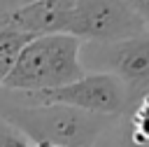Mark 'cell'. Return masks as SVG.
I'll return each instance as SVG.
<instances>
[{
  "mask_svg": "<svg viewBox=\"0 0 149 147\" xmlns=\"http://www.w3.org/2000/svg\"><path fill=\"white\" fill-rule=\"evenodd\" d=\"M126 5H128L135 14H140V16L147 21V26H149V0H126Z\"/></svg>",
  "mask_w": 149,
  "mask_h": 147,
  "instance_id": "obj_10",
  "label": "cell"
},
{
  "mask_svg": "<svg viewBox=\"0 0 149 147\" xmlns=\"http://www.w3.org/2000/svg\"><path fill=\"white\" fill-rule=\"evenodd\" d=\"M0 114L19 126L33 142H54L63 147H95L100 135L116 117L86 112L72 105H16L0 100Z\"/></svg>",
  "mask_w": 149,
  "mask_h": 147,
  "instance_id": "obj_2",
  "label": "cell"
},
{
  "mask_svg": "<svg viewBox=\"0 0 149 147\" xmlns=\"http://www.w3.org/2000/svg\"><path fill=\"white\" fill-rule=\"evenodd\" d=\"M0 147H35L33 138L0 114Z\"/></svg>",
  "mask_w": 149,
  "mask_h": 147,
  "instance_id": "obj_9",
  "label": "cell"
},
{
  "mask_svg": "<svg viewBox=\"0 0 149 147\" xmlns=\"http://www.w3.org/2000/svg\"><path fill=\"white\" fill-rule=\"evenodd\" d=\"M77 0H35L12 12H2V26L19 28L30 35L68 33Z\"/></svg>",
  "mask_w": 149,
  "mask_h": 147,
  "instance_id": "obj_6",
  "label": "cell"
},
{
  "mask_svg": "<svg viewBox=\"0 0 149 147\" xmlns=\"http://www.w3.org/2000/svg\"><path fill=\"white\" fill-rule=\"evenodd\" d=\"M35 147H63V145H54V142H35Z\"/></svg>",
  "mask_w": 149,
  "mask_h": 147,
  "instance_id": "obj_12",
  "label": "cell"
},
{
  "mask_svg": "<svg viewBox=\"0 0 149 147\" xmlns=\"http://www.w3.org/2000/svg\"><path fill=\"white\" fill-rule=\"evenodd\" d=\"M147 28V21L135 14L126 0H77L68 33L84 42H116Z\"/></svg>",
  "mask_w": 149,
  "mask_h": 147,
  "instance_id": "obj_5",
  "label": "cell"
},
{
  "mask_svg": "<svg viewBox=\"0 0 149 147\" xmlns=\"http://www.w3.org/2000/svg\"><path fill=\"white\" fill-rule=\"evenodd\" d=\"M81 63L84 68L121 77L133 103H137L149 93V28L116 42H84Z\"/></svg>",
  "mask_w": 149,
  "mask_h": 147,
  "instance_id": "obj_4",
  "label": "cell"
},
{
  "mask_svg": "<svg viewBox=\"0 0 149 147\" xmlns=\"http://www.w3.org/2000/svg\"><path fill=\"white\" fill-rule=\"evenodd\" d=\"M0 100L16 103V105L61 103V105H72L86 112L112 114V117H126V112L133 105L126 82L114 72H102V70H91L79 79L68 82L63 86H54V89H40V91L0 89Z\"/></svg>",
  "mask_w": 149,
  "mask_h": 147,
  "instance_id": "obj_3",
  "label": "cell"
},
{
  "mask_svg": "<svg viewBox=\"0 0 149 147\" xmlns=\"http://www.w3.org/2000/svg\"><path fill=\"white\" fill-rule=\"evenodd\" d=\"M30 33H23L19 28H9V26H0V89L9 75V70L14 68L21 49L26 47V42L30 40Z\"/></svg>",
  "mask_w": 149,
  "mask_h": 147,
  "instance_id": "obj_8",
  "label": "cell"
},
{
  "mask_svg": "<svg viewBox=\"0 0 149 147\" xmlns=\"http://www.w3.org/2000/svg\"><path fill=\"white\" fill-rule=\"evenodd\" d=\"M28 2H35V0H0V12H12V9L23 7Z\"/></svg>",
  "mask_w": 149,
  "mask_h": 147,
  "instance_id": "obj_11",
  "label": "cell"
},
{
  "mask_svg": "<svg viewBox=\"0 0 149 147\" xmlns=\"http://www.w3.org/2000/svg\"><path fill=\"white\" fill-rule=\"evenodd\" d=\"M81 44L84 40L72 33L33 35L21 49L2 89L40 91L84 77L86 68L81 63Z\"/></svg>",
  "mask_w": 149,
  "mask_h": 147,
  "instance_id": "obj_1",
  "label": "cell"
},
{
  "mask_svg": "<svg viewBox=\"0 0 149 147\" xmlns=\"http://www.w3.org/2000/svg\"><path fill=\"white\" fill-rule=\"evenodd\" d=\"M126 145L128 147H149V93L130 105L126 112Z\"/></svg>",
  "mask_w": 149,
  "mask_h": 147,
  "instance_id": "obj_7",
  "label": "cell"
},
{
  "mask_svg": "<svg viewBox=\"0 0 149 147\" xmlns=\"http://www.w3.org/2000/svg\"><path fill=\"white\" fill-rule=\"evenodd\" d=\"M0 26H2V12H0Z\"/></svg>",
  "mask_w": 149,
  "mask_h": 147,
  "instance_id": "obj_13",
  "label": "cell"
}]
</instances>
